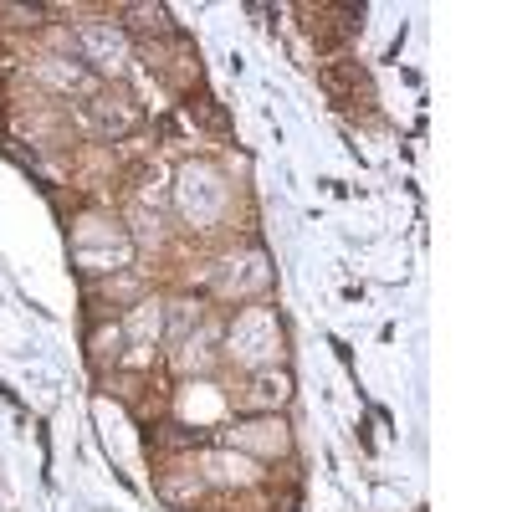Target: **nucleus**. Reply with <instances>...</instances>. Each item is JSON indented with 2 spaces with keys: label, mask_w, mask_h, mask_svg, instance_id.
Instances as JSON below:
<instances>
[{
  "label": "nucleus",
  "mask_w": 512,
  "mask_h": 512,
  "mask_svg": "<svg viewBox=\"0 0 512 512\" xmlns=\"http://www.w3.org/2000/svg\"><path fill=\"white\" fill-rule=\"evenodd\" d=\"M221 359H231L241 374H256V369H277L282 364V349H287V333H282V318L272 303H246L236 308V318L226 323L221 333Z\"/></svg>",
  "instance_id": "f257e3e1"
},
{
  "label": "nucleus",
  "mask_w": 512,
  "mask_h": 512,
  "mask_svg": "<svg viewBox=\"0 0 512 512\" xmlns=\"http://www.w3.org/2000/svg\"><path fill=\"white\" fill-rule=\"evenodd\" d=\"M175 205H180V216L190 221V231H216L231 216L236 190L210 159H190V164H180V175H175Z\"/></svg>",
  "instance_id": "f03ea898"
},
{
  "label": "nucleus",
  "mask_w": 512,
  "mask_h": 512,
  "mask_svg": "<svg viewBox=\"0 0 512 512\" xmlns=\"http://www.w3.org/2000/svg\"><path fill=\"white\" fill-rule=\"evenodd\" d=\"M134 236L123 231V221L103 216V210H93V216H82L72 226V262L82 272H128V262H134Z\"/></svg>",
  "instance_id": "7ed1b4c3"
},
{
  "label": "nucleus",
  "mask_w": 512,
  "mask_h": 512,
  "mask_svg": "<svg viewBox=\"0 0 512 512\" xmlns=\"http://www.w3.org/2000/svg\"><path fill=\"white\" fill-rule=\"evenodd\" d=\"M221 446L251 456L256 466H267V461H277V456H292V431H287L282 415H241L231 431L221 436Z\"/></svg>",
  "instance_id": "20e7f679"
},
{
  "label": "nucleus",
  "mask_w": 512,
  "mask_h": 512,
  "mask_svg": "<svg viewBox=\"0 0 512 512\" xmlns=\"http://www.w3.org/2000/svg\"><path fill=\"white\" fill-rule=\"evenodd\" d=\"M72 47H77V62L88 72H123L128 31H123V21H82L72 31Z\"/></svg>",
  "instance_id": "39448f33"
},
{
  "label": "nucleus",
  "mask_w": 512,
  "mask_h": 512,
  "mask_svg": "<svg viewBox=\"0 0 512 512\" xmlns=\"http://www.w3.org/2000/svg\"><path fill=\"white\" fill-rule=\"evenodd\" d=\"M82 113H88V123L98 128L103 139H128V134H139V123H144V113H139V103L128 98V93H113V88H98L88 103H82Z\"/></svg>",
  "instance_id": "423d86ee"
},
{
  "label": "nucleus",
  "mask_w": 512,
  "mask_h": 512,
  "mask_svg": "<svg viewBox=\"0 0 512 512\" xmlns=\"http://www.w3.org/2000/svg\"><path fill=\"white\" fill-rule=\"evenodd\" d=\"M287 405H292V374H287V364L246 374V390H241V410L246 415H282Z\"/></svg>",
  "instance_id": "0eeeda50"
},
{
  "label": "nucleus",
  "mask_w": 512,
  "mask_h": 512,
  "mask_svg": "<svg viewBox=\"0 0 512 512\" xmlns=\"http://www.w3.org/2000/svg\"><path fill=\"white\" fill-rule=\"evenodd\" d=\"M210 277H216V292H226V297H231V292H236V297L262 292V287L272 282L262 246H251L246 256H221V267H210Z\"/></svg>",
  "instance_id": "6e6552de"
},
{
  "label": "nucleus",
  "mask_w": 512,
  "mask_h": 512,
  "mask_svg": "<svg viewBox=\"0 0 512 512\" xmlns=\"http://www.w3.org/2000/svg\"><path fill=\"white\" fill-rule=\"evenodd\" d=\"M318 82H323V93L344 108V113H369V103H374L369 77L359 72V62H328V67L318 72Z\"/></svg>",
  "instance_id": "1a4fd4ad"
},
{
  "label": "nucleus",
  "mask_w": 512,
  "mask_h": 512,
  "mask_svg": "<svg viewBox=\"0 0 512 512\" xmlns=\"http://www.w3.org/2000/svg\"><path fill=\"white\" fill-rule=\"evenodd\" d=\"M185 108H190V118H200V123L210 128V134H226V128H231V123H226V113L216 108V98H205V93H200V98L190 93V103H185Z\"/></svg>",
  "instance_id": "9d476101"
}]
</instances>
